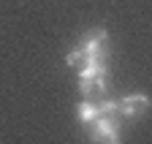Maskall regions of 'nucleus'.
Listing matches in <instances>:
<instances>
[{"label": "nucleus", "instance_id": "f03ea898", "mask_svg": "<svg viewBox=\"0 0 152 144\" xmlns=\"http://www.w3.org/2000/svg\"><path fill=\"white\" fill-rule=\"evenodd\" d=\"M90 125H92V131H90L92 144H120L117 117H95Z\"/></svg>", "mask_w": 152, "mask_h": 144}, {"label": "nucleus", "instance_id": "39448f33", "mask_svg": "<svg viewBox=\"0 0 152 144\" xmlns=\"http://www.w3.org/2000/svg\"><path fill=\"white\" fill-rule=\"evenodd\" d=\"M76 114H79L82 122H92L95 117H98V109H95V103H92L90 98H84V101L79 103V112H76Z\"/></svg>", "mask_w": 152, "mask_h": 144}, {"label": "nucleus", "instance_id": "423d86ee", "mask_svg": "<svg viewBox=\"0 0 152 144\" xmlns=\"http://www.w3.org/2000/svg\"><path fill=\"white\" fill-rule=\"evenodd\" d=\"M87 63H90V57H87V52H84V49H73L71 55H68V65L76 68V71H82Z\"/></svg>", "mask_w": 152, "mask_h": 144}, {"label": "nucleus", "instance_id": "f257e3e1", "mask_svg": "<svg viewBox=\"0 0 152 144\" xmlns=\"http://www.w3.org/2000/svg\"><path fill=\"white\" fill-rule=\"evenodd\" d=\"M79 90L90 101L106 93V63L103 60H90L79 71Z\"/></svg>", "mask_w": 152, "mask_h": 144}, {"label": "nucleus", "instance_id": "20e7f679", "mask_svg": "<svg viewBox=\"0 0 152 144\" xmlns=\"http://www.w3.org/2000/svg\"><path fill=\"white\" fill-rule=\"evenodd\" d=\"M147 109H149V98L144 93H136V95H128V98L117 101V112L125 117H141Z\"/></svg>", "mask_w": 152, "mask_h": 144}, {"label": "nucleus", "instance_id": "7ed1b4c3", "mask_svg": "<svg viewBox=\"0 0 152 144\" xmlns=\"http://www.w3.org/2000/svg\"><path fill=\"white\" fill-rule=\"evenodd\" d=\"M82 49L87 52L90 60H103L106 63V55H109V35L103 27H92L87 30V35L82 38Z\"/></svg>", "mask_w": 152, "mask_h": 144}, {"label": "nucleus", "instance_id": "0eeeda50", "mask_svg": "<svg viewBox=\"0 0 152 144\" xmlns=\"http://www.w3.org/2000/svg\"><path fill=\"white\" fill-rule=\"evenodd\" d=\"M95 109H98V117H117V101H101V103H95Z\"/></svg>", "mask_w": 152, "mask_h": 144}]
</instances>
